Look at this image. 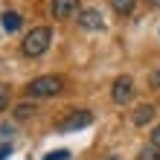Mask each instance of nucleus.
I'll return each instance as SVG.
<instances>
[{"mask_svg":"<svg viewBox=\"0 0 160 160\" xmlns=\"http://www.w3.org/2000/svg\"><path fill=\"white\" fill-rule=\"evenodd\" d=\"M50 41H52V29L50 26H35L32 32H26V38L21 44V52L29 55V58H38L50 50Z\"/></svg>","mask_w":160,"mask_h":160,"instance_id":"f257e3e1","label":"nucleus"},{"mask_svg":"<svg viewBox=\"0 0 160 160\" xmlns=\"http://www.w3.org/2000/svg\"><path fill=\"white\" fill-rule=\"evenodd\" d=\"M64 88V79L61 76H38V79H32L29 84H26V96L29 99H50L55 96V93H61Z\"/></svg>","mask_w":160,"mask_h":160,"instance_id":"f03ea898","label":"nucleus"},{"mask_svg":"<svg viewBox=\"0 0 160 160\" xmlns=\"http://www.w3.org/2000/svg\"><path fill=\"white\" fill-rule=\"evenodd\" d=\"M111 96H114L117 105L131 102V96H134V79H131V76H119L114 82V88H111Z\"/></svg>","mask_w":160,"mask_h":160,"instance_id":"7ed1b4c3","label":"nucleus"},{"mask_svg":"<svg viewBox=\"0 0 160 160\" xmlns=\"http://www.w3.org/2000/svg\"><path fill=\"white\" fill-rule=\"evenodd\" d=\"M79 26L84 32H99V29H105V18H102L99 9H82L79 12Z\"/></svg>","mask_w":160,"mask_h":160,"instance_id":"20e7f679","label":"nucleus"},{"mask_svg":"<svg viewBox=\"0 0 160 160\" xmlns=\"http://www.w3.org/2000/svg\"><path fill=\"white\" fill-rule=\"evenodd\" d=\"M93 122V114L90 111H73L70 117H64L58 122V128L61 131H76V128H84V125H90Z\"/></svg>","mask_w":160,"mask_h":160,"instance_id":"39448f33","label":"nucleus"},{"mask_svg":"<svg viewBox=\"0 0 160 160\" xmlns=\"http://www.w3.org/2000/svg\"><path fill=\"white\" fill-rule=\"evenodd\" d=\"M50 12H52L55 21H67V18L79 15V0H52Z\"/></svg>","mask_w":160,"mask_h":160,"instance_id":"423d86ee","label":"nucleus"},{"mask_svg":"<svg viewBox=\"0 0 160 160\" xmlns=\"http://www.w3.org/2000/svg\"><path fill=\"white\" fill-rule=\"evenodd\" d=\"M152 119H154V105H140V108L134 111V117H131L134 125H148Z\"/></svg>","mask_w":160,"mask_h":160,"instance_id":"0eeeda50","label":"nucleus"},{"mask_svg":"<svg viewBox=\"0 0 160 160\" xmlns=\"http://www.w3.org/2000/svg\"><path fill=\"white\" fill-rule=\"evenodd\" d=\"M0 21H3V29L6 32H15V29H21V15L18 12H12V9H9V12H3V18H0Z\"/></svg>","mask_w":160,"mask_h":160,"instance_id":"6e6552de","label":"nucleus"},{"mask_svg":"<svg viewBox=\"0 0 160 160\" xmlns=\"http://www.w3.org/2000/svg\"><path fill=\"white\" fill-rule=\"evenodd\" d=\"M111 9H114L117 15H131L134 12V6H137V0H108Z\"/></svg>","mask_w":160,"mask_h":160,"instance_id":"1a4fd4ad","label":"nucleus"},{"mask_svg":"<svg viewBox=\"0 0 160 160\" xmlns=\"http://www.w3.org/2000/svg\"><path fill=\"white\" fill-rule=\"evenodd\" d=\"M137 160H160V146H146V148H140V154H137Z\"/></svg>","mask_w":160,"mask_h":160,"instance_id":"9d476101","label":"nucleus"},{"mask_svg":"<svg viewBox=\"0 0 160 160\" xmlns=\"http://www.w3.org/2000/svg\"><path fill=\"white\" fill-rule=\"evenodd\" d=\"M9 99H12V90H9V84H0V114L9 108Z\"/></svg>","mask_w":160,"mask_h":160,"instance_id":"9b49d317","label":"nucleus"},{"mask_svg":"<svg viewBox=\"0 0 160 160\" xmlns=\"http://www.w3.org/2000/svg\"><path fill=\"white\" fill-rule=\"evenodd\" d=\"M15 114H18V119H26V117H32V114H35V105H21Z\"/></svg>","mask_w":160,"mask_h":160,"instance_id":"f8f14e48","label":"nucleus"},{"mask_svg":"<svg viewBox=\"0 0 160 160\" xmlns=\"http://www.w3.org/2000/svg\"><path fill=\"white\" fill-rule=\"evenodd\" d=\"M44 160H67V152H52V154H47Z\"/></svg>","mask_w":160,"mask_h":160,"instance_id":"ddd939ff","label":"nucleus"},{"mask_svg":"<svg viewBox=\"0 0 160 160\" xmlns=\"http://www.w3.org/2000/svg\"><path fill=\"white\" fill-rule=\"evenodd\" d=\"M152 88H160V64H157L154 73H152Z\"/></svg>","mask_w":160,"mask_h":160,"instance_id":"4468645a","label":"nucleus"},{"mask_svg":"<svg viewBox=\"0 0 160 160\" xmlns=\"http://www.w3.org/2000/svg\"><path fill=\"white\" fill-rule=\"evenodd\" d=\"M152 143H154V146H160V125L154 128V134H152Z\"/></svg>","mask_w":160,"mask_h":160,"instance_id":"2eb2a0df","label":"nucleus"},{"mask_svg":"<svg viewBox=\"0 0 160 160\" xmlns=\"http://www.w3.org/2000/svg\"><path fill=\"white\" fill-rule=\"evenodd\" d=\"M9 152H12L9 146H0V160H3V157H9Z\"/></svg>","mask_w":160,"mask_h":160,"instance_id":"dca6fc26","label":"nucleus"},{"mask_svg":"<svg viewBox=\"0 0 160 160\" xmlns=\"http://www.w3.org/2000/svg\"><path fill=\"white\" fill-rule=\"evenodd\" d=\"M146 3H148V6H160V0H146Z\"/></svg>","mask_w":160,"mask_h":160,"instance_id":"f3484780","label":"nucleus"}]
</instances>
